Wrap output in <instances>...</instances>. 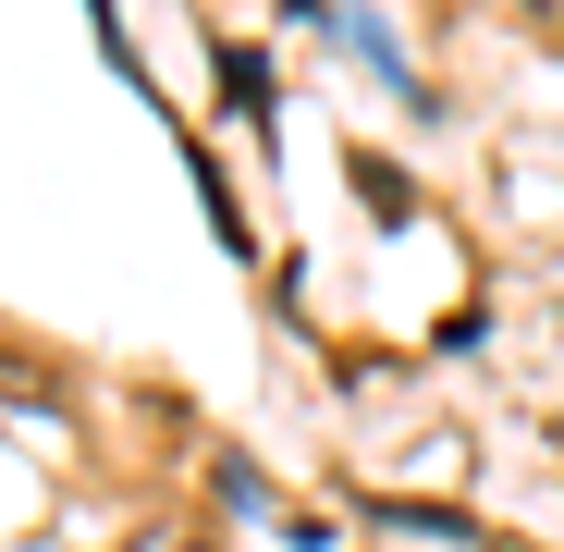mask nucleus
Masks as SVG:
<instances>
[{"label": "nucleus", "instance_id": "f257e3e1", "mask_svg": "<svg viewBox=\"0 0 564 552\" xmlns=\"http://www.w3.org/2000/svg\"><path fill=\"white\" fill-rule=\"evenodd\" d=\"M135 552H209V540H197V528H148Z\"/></svg>", "mask_w": 564, "mask_h": 552}]
</instances>
